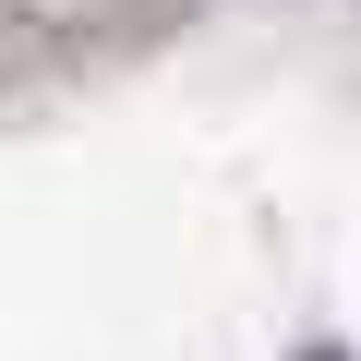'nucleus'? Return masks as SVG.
Segmentation results:
<instances>
[{
    "label": "nucleus",
    "mask_w": 361,
    "mask_h": 361,
    "mask_svg": "<svg viewBox=\"0 0 361 361\" xmlns=\"http://www.w3.org/2000/svg\"><path fill=\"white\" fill-rule=\"evenodd\" d=\"M313 361H337V349H313Z\"/></svg>",
    "instance_id": "1"
}]
</instances>
